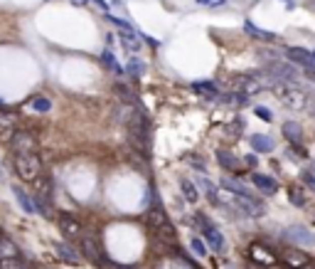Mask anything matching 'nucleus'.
<instances>
[{"label": "nucleus", "mask_w": 315, "mask_h": 269, "mask_svg": "<svg viewBox=\"0 0 315 269\" xmlns=\"http://www.w3.org/2000/svg\"><path fill=\"white\" fill-rule=\"evenodd\" d=\"M274 92L278 94L281 104H283L286 109H291V111H303V109H308V99H310V96L305 94V92H300V89L293 87V84L276 82V84H274Z\"/></svg>", "instance_id": "f257e3e1"}, {"label": "nucleus", "mask_w": 315, "mask_h": 269, "mask_svg": "<svg viewBox=\"0 0 315 269\" xmlns=\"http://www.w3.org/2000/svg\"><path fill=\"white\" fill-rule=\"evenodd\" d=\"M15 171L25 183H35L42 175V161L37 153H18L15 156Z\"/></svg>", "instance_id": "f03ea898"}, {"label": "nucleus", "mask_w": 315, "mask_h": 269, "mask_svg": "<svg viewBox=\"0 0 315 269\" xmlns=\"http://www.w3.org/2000/svg\"><path fill=\"white\" fill-rule=\"evenodd\" d=\"M195 225H200V230H202V235H204V242L212 247L214 252H224V235L207 217H204L202 212H197L195 215Z\"/></svg>", "instance_id": "7ed1b4c3"}, {"label": "nucleus", "mask_w": 315, "mask_h": 269, "mask_svg": "<svg viewBox=\"0 0 315 269\" xmlns=\"http://www.w3.org/2000/svg\"><path fill=\"white\" fill-rule=\"evenodd\" d=\"M266 72H268L271 77H276L278 82H286V84H296L298 79H300V72H298L296 67H293L291 62H281V59L268 62V64H266Z\"/></svg>", "instance_id": "20e7f679"}, {"label": "nucleus", "mask_w": 315, "mask_h": 269, "mask_svg": "<svg viewBox=\"0 0 315 269\" xmlns=\"http://www.w3.org/2000/svg\"><path fill=\"white\" fill-rule=\"evenodd\" d=\"M8 143H10V148L15 151V156L18 153H37L39 151V141L32 131H20L18 129L15 136H13Z\"/></svg>", "instance_id": "39448f33"}, {"label": "nucleus", "mask_w": 315, "mask_h": 269, "mask_svg": "<svg viewBox=\"0 0 315 269\" xmlns=\"http://www.w3.org/2000/svg\"><path fill=\"white\" fill-rule=\"evenodd\" d=\"M283 237L291 242V245H298V247H315V235L308 227L303 225H291L283 230Z\"/></svg>", "instance_id": "423d86ee"}, {"label": "nucleus", "mask_w": 315, "mask_h": 269, "mask_svg": "<svg viewBox=\"0 0 315 269\" xmlns=\"http://www.w3.org/2000/svg\"><path fill=\"white\" fill-rule=\"evenodd\" d=\"M57 227H59V232H62L64 237H69V240H79V237H81V222L76 220L74 215H69V212H59Z\"/></svg>", "instance_id": "0eeeda50"}, {"label": "nucleus", "mask_w": 315, "mask_h": 269, "mask_svg": "<svg viewBox=\"0 0 315 269\" xmlns=\"http://www.w3.org/2000/svg\"><path fill=\"white\" fill-rule=\"evenodd\" d=\"M283 55L291 59L293 64H300V67H305V69H315L313 52H308V50H303V47H286Z\"/></svg>", "instance_id": "6e6552de"}, {"label": "nucleus", "mask_w": 315, "mask_h": 269, "mask_svg": "<svg viewBox=\"0 0 315 269\" xmlns=\"http://www.w3.org/2000/svg\"><path fill=\"white\" fill-rule=\"evenodd\" d=\"M249 257H251L256 264H263V267H274V264H276V254L268 250V247H263L261 242H254V245L249 247Z\"/></svg>", "instance_id": "1a4fd4ad"}, {"label": "nucleus", "mask_w": 315, "mask_h": 269, "mask_svg": "<svg viewBox=\"0 0 315 269\" xmlns=\"http://www.w3.org/2000/svg\"><path fill=\"white\" fill-rule=\"evenodd\" d=\"M81 254H86V259L96 264V267H104L106 264V257L101 254V250L96 247V242H94L92 237H81Z\"/></svg>", "instance_id": "9d476101"}, {"label": "nucleus", "mask_w": 315, "mask_h": 269, "mask_svg": "<svg viewBox=\"0 0 315 269\" xmlns=\"http://www.w3.org/2000/svg\"><path fill=\"white\" fill-rule=\"evenodd\" d=\"M251 183L256 185V190H261L263 195H274L278 190V180L274 175H263V173H251Z\"/></svg>", "instance_id": "9b49d317"}, {"label": "nucleus", "mask_w": 315, "mask_h": 269, "mask_svg": "<svg viewBox=\"0 0 315 269\" xmlns=\"http://www.w3.org/2000/svg\"><path fill=\"white\" fill-rule=\"evenodd\" d=\"M281 131H283V136H286L288 143L303 146V126H300L298 121H286V124L281 126Z\"/></svg>", "instance_id": "f8f14e48"}, {"label": "nucleus", "mask_w": 315, "mask_h": 269, "mask_svg": "<svg viewBox=\"0 0 315 269\" xmlns=\"http://www.w3.org/2000/svg\"><path fill=\"white\" fill-rule=\"evenodd\" d=\"M249 143H251V148L256 151V153H271L274 148H276V143H274V138L266 134H254L249 136Z\"/></svg>", "instance_id": "ddd939ff"}, {"label": "nucleus", "mask_w": 315, "mask_h": 269, "mask_svg": "<svg viewBox=\"0 0 315 269\" xmlns=\"http://www.w3.org/2000/svg\"><path fill=\"white\" fill-rule=\"evenodd\" d=\"M18 131V116L15 114H0V136L3 141H10Z\"/></svg>", "instance_id": "4468645a"}, {"label": "nucleus", "mask_w": 315, "mask_h": 269, "mask_svg": "<svg viewBox=\"0 0 315 269\" xmlns=\"http://www.w3.org/2000/svg\"><path fill=\"white\" fill-rule=\"evenodd\" d=\"M55 252H57L59 259H64V262H69V264H79V262H81V254H79L72 245H67V242L55 245Z\"/></svg>", "instance_id": "2eb2a0df"}, {"label": "nucleus", "mask_w": 315, "mask_h": 269, "mask_svg": "<svg viewBox=\"0 0 315 269\" xmlns=\"http://www.w3.org/2000/svg\"><path fill=\"white\" fill-rule=\"evenodd\" d=\"M244 32H246V35H251L254 40H261V42H274V40L278 37L276 32H268V30H261V27H256L251 20H246V22H244Z\"/></svg>", "instance_id": "dca6fc26"}, {"label": "nucleus", "mask_w": 315, "mask_h": 269, "mask_svg": "<svg viewBox=\"0 0 315 269\" xmlns=\"http://www.w3.org/2000/svg\"><path fill=\"white\" fill-rule=\"evenodd\" d=\"M217 163L222 166L224 171H229V173H237L241 168V161L234 153H229V151H217Z\"/></svg>", "instance_id": "f3484780"}, {"label": "nucleus", "mask_w": 315, "mask_h": 269, "mask_svg": "<svg viewBox=\"0 0 315 269\" xmlns=\"http://www.w3.org/2000/svg\"><path fill=\"white\" fill-rule=\"evenodd\" d=\"M283 262H286L291 269H300V267H305V264L310 262V257L303 254L300 250H288L286 254H283Z\"/></svg>", "instance_id": "a211bd4d"}, {"label": "nucleus", "mask_w": 315, "mask_h": 269, "mask_svg": "<svg viewBox=\"0 0 315 269\" xmlns=\"http://www.w3.org/2000/svg\"><path fill=\"white\" fill-rule=\"evenodd\" d=\"M222 185L232 193V195H241V198H256V195L249 190L241 180H234V178H222Z\"/></svg>", "instance_id": "6ab92c4d"}, {"label": "nucleus", "mask_w": 315, "mask_h": 269, "mask_svg": "<svg viewBox=\"0 0 315 269\" xmlns=\"http://www.w3.org/2000/svg\"><path fill=\"white\" fill-rule=\"evenodd\" d=\"M197 185L204 190V195H207V200L212 203V205H219V193H217V188H214V183L209 180V178H204V175H197Z\"/></svg>", "instance_id": "aec40b11"}, {"label": "nucleus", "mask_w": 315, "mask_h": 269, "mask_svg": "<svg viewBox=\"0 0 315 269\" xmlns=\"http://www.w3.org/2000/svg\"><path fill=\"white\" fill-rule=\"evenodd\" d=\"M180 190H183L187 203H197V200H200V188H197L192 180H187V178L180 180Z\"/></svg>", "instance_id": "412c9836"}, {"label": "nucleus", "mask_w": 315, "mask_h": 269, "mask_svg": "<svg viewBox=\"0 0 315 269\" xmlns=\"http://www.w3.org/2000/svg\"><path fill=\"white\" fill-rule=\"evenodd\" d=\"M30 109L37 111V114H47V111L52 109V101H50L47 96L35 94V96H30Z\"/></svg>", "instance_id": "4be33fe9"}, {"label": "nucleus", "mask_w": 315, "mask_h": 269, "mask_svg": "<svg viewBox=\"0 0 315 269\" xmlns=\"http://www.w3.org/2000/svg\"><path fill=\"white\" fill-rule=\"evenodd\" d=\"M192 89H195L197 94H204V96H209V99H214V96H219V87H217L214 82H195V84H192Z\"/></svg>", "instance_id": "5701e85b"}, {"label": "nucleus", "mask_w": 315, "mask_h": 269, "mask_svg": "<svg viewBox=\"0 0 315 269\" xmlns=\"http://www.w3.org/2000/svg\"><path fill=\"white\" fill-rule=\"evenodd\" d=\"M5 257H20V250L15 242H10L8 237H3L0 240V259H5Z\"/></svg>", "instance_id": "b1692460"}, {"label": "nucleus", "mask_w": 315, "mask_h": 269, "mask_svg": "<svg viewBox=\"0 0 315 269\" xmlns=\"http://www.w3.org/2000/svg\"><path fill=\"white\" fill-rule=\"evenodd\" d=\"M32 208L42 215V217H52V208H50V200L44 198V195H35V203H32Z\"/></svg>", "instance_id": "393cba45"}, {"label": "nucleus", "mask_w": 315, "mask_h": 269, "mask_svg": "<svg viewBox=\"0 0 315 269\" xmlns=\"http://www.w3.org/2000/svg\"><path fill=\"white\" fill-rule=\"evenodd\" d=\"M13 193H15V198H18L20 208H22V210H25V212H27V215H32V212H35V208H32V200H30V195H27V193H25V190H20L18 185L13 188Z\"/></svg>", "instance_id": "a878e982"}, {"label": "nucleus", "mask_w": 315, "mask_h": 269, "mask_svg": "<svg viewBox=\"0 0 315 269\" xmlns=\"http://www.w3.org/2000/svg\"><path fill=\"white\" fill-rule=\"evenodd\" d=\"M222 101L229 104V106H246V104H249V96L241 94V92H232V94H224Z\"/></svg>", "instance_id": "bb28decb"}, {"label": "nucleus", "mask_w": 315, "mask_h": 269, "mask_svg": "<svg viewBox=\"0 0 315 269\" xmlns=\"http://www.w3.org/2000/svg\"><path fill=\"white\" fill-rule=\"evenodd\" d=\"M113 92L118 94V99H121L123 104H133V96H136V94H133V89H130V87H126L123 82H116Z\"/></svg>", "instance_id": "cd10ccee"}, {"label": "nucleus", "mask_w": 315, "mask_h": 269, "mask_svg": "<svg viewBox=\"0 0 315 269\" xmlns=\"http://www.w3.org/2000/svg\"><path fill=\"white\" fill-rule=\"evenodd\" d=\"M121 42H123V47H126L128 52H138V50H141V40H138L136 32H123V35H121Z\"/></svg>", "instance_id": "c85d7f7f"}, {"label": "nucleus", "mask_w": 315, "mask_h": 269, "mask_svg": "<svg viewBox=\"0 0 315 269\" xmlns=\"http://www.w3.org/2000/svg\"><path fill=\"white\" fill-rule=\"evenodd\" d=\"M35 185H37V193H39V195H44L47 200L52 198V180H50L47 175H39L37 180H35Z\"/></svg>", "instance_id": "c756f323"}, {"label": "nucleus", "mask_w": 315, "mask_h": 269, "mask_svg": "<svg viewBox=\"0 0 315 269\" xmlns=\"http://www.w3.org/2000/svg\"><path fill=\"white\" fill-rule=\"evenodd\" d=\"M101 62H104V64H106V67H109V69H113V72H116V74H118V77H121V74H123V67H121V64H118V62H116V57H113V55H111V50H106V52H104V55H101Z\"/></svg>", "instance_id": "7c9ffc66"}, {"label": "nucleus", "mask_w": 315, "mask_h": 269, "mask_svg": "<svg viewBox=\"0 0 315 269\" xmlns=\"http://www.w3.org/2000/svg\"><path fill=\"white\" fill-rule=\"evenodd\" d=\"M148 222L153 225V227H163V225L167 222L165 212H163V210H150L148 212Z\"/></svg>", "instance_id": "2f4dec72"}, {"label": "nucleus", "mask_w": 315, "mask_h": 269, "mask_svg": "<svg viewBox=\"0 0 315 269\" xmlns=\"http://www.w3.org/2000/svg\"><path fill=\"white\" fill-rule=\"evenodd\" d=\"M288 200L296 205V208H305L308 205V198L303 195V193L298 190V188H291V195H288Z\"/></svg>", "instance_id": "473e14b6"}, {"label": "nucleus", "mask_w": 315, "mask_h": 269, "mask_svg": "<svg viewBox=\"0 0 315 269\" xmlns=\"http://www.w3.org/2000/svg\"><path fill=\"white\" fill-rule=\"evenodd\" d=\"M0 269H25V267H22L20 257H5V259H0Z\"/></svg>", "instance_id": "72a5a7b5"}, {"label": "nucleus", "mask_w": 315, "mask_h": 269, "mask_svg": "<svg viewBox=\"0 0 315 269\" xmlns=\"http://www.w3.org/2000/svg\"><path fill=\"white\" fill-rule=\"evenodd\" d=\"M190 247H192V252H195L197 257H204V254H207V245H204V240H197V237H195V240L190 242Z\"/></svg>", "instance_id": "f704fd0d"}, {"label": "nucleus", "mask_w": 315, "mask_h": 269, "mask_svg": "<svg viewBox=\"0 0 315 269\" xmlns=\"http://www.w3.org/2000/svg\"><path fill=\"white\" fill-rule=\"evenodd\" d=\"M143 72V64L138 62V57H130V62H128V74L130 77H138Z\"/></svg>", "instance_id": "c9c22d12"}, {"label": "nucleus", "mask_w": 315, "mask_h": 269, "mask_svg": "<svg viewBox=\"0 0 315 269\" xmlns=\"http://www.w3.org/2000/svg\"><path fill=\"white\" fill-rule=\"evenodd\" d=\"M158 232L163 235V240H167V242H172V240H175V227H172L170 222H165L163 227H158Z\"/></svg>", "instance_id": "e433bc0d"}, {"label": "nucleus", "mask_w": 315, "mask_h": 269, "mask_svg": "<svg viewBox=\"0 0 315 269\" xmlns=\"http://www.w3.org/2000/svg\"><path fill=\"white\" fill-rule=\"evenodd\" d=\"M254 111H256V116H259L261 121H266V124H268V121H274V114H271V109H268V106H256Z\"/></svg>", "instance_id": "4c0bfd02"}, {"label": "nucleus", "mask_w": 315, "mask_h": 269, "mask_svg": "<svg viewBox=\"0 0 315 269\" xmlns=\"http://www.w3.org/2000/svg\"><path fill=\"white\" fill-rule=\"evenodd\" d=\"M300 180H303V183H305V185L315 193V175L310 173V171H303V173H300Z\"/></svg>", "instance_id": "58836bf2"}, {"label": "nucleus", "mask_w": 315, "mask_h": 269, "mask_svg": "<svg viewBox=\"0 0 315 269\" xmlns=\"http://www.w3.org/2000/svg\"><path fill=\"white\" fill-rule=\"evenodd\" d=\"M227 0H197V5H204V8H219Z\"/></svg>", "instance_id": "ea45409f"}, {"label": "nucleus", "mask_w": 315, "mask_h": 269, "mask_svg": "<svg viewBox=\"0 0 315 269\" xmlns=\"http://www.w3.org/2000/svg\"><path fill=\"white\" fill-rule=\"evenodd\" d=\"M187 161H190V166H192V168H200V171L204 173V161H202V158H195V156H190Z\"/></svg>", "instance_id": "a19ab883"}, {"label": "nucleus", "mask_w": 315, "mask_h": 269, "mask_svg": "<svg viewBox=\"0 0 315 269\" xmlns=\"http://www.w3.org/2000/svg\"><path fill=\"white\" fill-rule=\"evenodd\" d=\"M246 166H249V168H256V166H259V158H256V156H246Z\"/></svg>", "instance_id": "79ce46f5"}, {"label": "nucleus", "mask_w": 315, "mask_h": 269, "mask_svg": "<svg viewBox=\"0 0 315 269\" xmlns=\"http://www.w3.org/2000/svg\"><path fill=\"white\" fill-rule=\"evenodd\" d=\"M308 111L315 116V96H310V99H308Z\"/></svg>", "instance_id": "37998d69"}, {"label": "nucleus", "mask_w": 315, "mask_h": 269, "mask_svg": "<svg viewBox=\"0 0 315 269\" xmlns=\"http://www.w3.org/2000/svg\"><path fill=\"white\" fill-rule=\"evenodd\" d=\"M305 72H308V79H313V82H315V72H313V69H305Z\"/></svg>", "instance_id": "c03bdc74"}, {"label": "nucleus", "mask_w": 315, "mask_h": 269, "mask_svg": "<svg viewBox=\"0 0 315 269\" xmlns=\"http://www.w3.org/2000/svg\"><path fill=\"white\" fill-rule=\"evenodd\" d=\"M300 269H315V264H313V262H308L305 267H300Z\"/></svg>", "instance_id": "a18cd8bd"}, {"label": "nucleus", "mask_w": 315, "mask_h": 269, "mask_svg": "<svg viewBox=\"0 0 315 269\" xmlns=\"http://www.w3.org/2000/svg\"><path fill=\"white\" fill-rule=\"evenodd\" d=\"M0 106H3V101H0Z\"/></svg>", "instance_id": "49530a36"}, {"label": "nucleus", "mask_w": 315, "mask_h": 269, "mask_svg": "<svg viewBox=\"0 0 315 269\" xmlns=\"http://www.w3.org/2000/svg\"><path fill=\"white\" fill-rule=\"evenodd\" d=\"M251 269H254V267H251ZM256 269H259V267H256Z\"/></svg>", "instance_id": "de8ad7c7"}]
</instances>
